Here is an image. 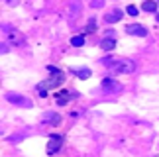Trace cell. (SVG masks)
Here are the masks:
<instances>
[{
    "instance_id": "6da1fadb",
    "label": "cell",
    "mask_w": 159,
    "mask_h": 157,
    "mask_svg": "<svg viewBox=\"0 0 159 157\" xmlns=\"http://www.w3.org/2000/svg\"><path fill=\"white\" fill-rule=\"evenodd\" d=\"M102 65H106L112 73H122V75H130L136 71V65L130 59H104Z\"/></svg>"
},
{
    "instance_id": "7a4b0ae2",
    "label": "cell",
    "mask_w": 159,
    "mask_h": 157,
    "mask_svg": "<svg viewBox=\"0 0 159 157\" xmlns=\"http://www.w3.org/2000/svg\"><path fill=\"white\" fill-rule=\"evenodd\" d=\"M126 32L132 34V35H139V38H145V35H148V29L143 26H139V24H130V26L126 28Z\"/></svg>"
},
{
    "instance_id": "3957f363",
    "label": "cell",
    "mask_w": 159,
    "mask_h": 157,
    "mask_svg": "<svg viewBox=\"0 0 159 157\" xmlns=\"http://www.w3.org/2000/svg\"><path fill=\"white\" fill-rule=\"evenodd\" d=\"M49 73H51V81H49V87H59L63 83V73L55 67H49Z\"/></svg>"
},
{
    "instance_id": "277c9868",
    "label": "cell",
    "mask_w": 159,
    "mask_h": 157,
    "mask_svg": "<svg viewBox=\"0 0 159 157\" xmlns=\"http://www.w3.org/2000/svg\"><path fill=\"white\" fill-rule=\"evenodd\" d=\"M6 100L14 102V104H20V106H30V100H26L24 96L16 94V92H6Z\"/></svg>"
},
{
    "instance_id": "5b68a950",
    "label": "cell",
    "mask_w": 159,
    "mask_h": 157,
    "mask_svg": "<svg viewBox=\"0 0 159 157\" xmlns=\"http://www.w3.org/2000/svg\"><path fill=\"white\" fill-rule=\"evenodd\" d=\"M59 147H61V136H51L49 146H47V153H55Z\"/></svg>"
},
{
    "instance_id": "8992f818",
    "label": "cell",
    "mask_w": 159,
    "mask_h": 157,
    "mask_svg": "<svg viewBox=\"0 0 159 157\" xmlns=\"http://www.w3.org/2000/svg\"><path fill=\"white\" fill-rule=\"evenodd\" d=\"M102 88H104V90H112V92H116V90H120L122 87L114 81V78H104V81H102Z\"/></svg>"
},
{
    "instance_id": "52a82bcc",
    "label": "cell",
    "mask_w": 159,
    "mask_h": 157,
    "mask_svg": "<svg viewBox=\"0 0 159 157\" xmlns=\"http://www.w3.org/2000/svg\"><path fill=\"white\" fill-rule=\"evenodd\" d=\"M120 18H122V12L116 8V10H110V12H108V14L104 16V20H106L108 24H114V22H118Z\"/></svg>"
},
{
    "instance_id": "ba28073f",
    "label": "cell",
    "mask_w": 159,
    "mask_h": 157,
    "mask_svg": "<svg viewBox=\"0 0 159 157\" xmlns=\"http://www.w3.org/2000/svg\"><path fill=\"white\" fill-rule=\"evenodd\" d=\"M100 47H102L104 51H112L114 47H116V39H114V38H106V39H102Z\"/></svg>"
},
{
    "instance_id": "9c48e42d",
    "label": "cell",
    "mask_w": 159,
    "mask_h": 157,
    "mask_svg": "<svg viewBox=\"0 0 159 157\" xmlns=\"http://www.w3.org/2000/svg\"><path fill=\"white\" fill-rule=\"evenodd\" d=\"M83 43H84V35H75V38H71V45L81 47Z\"/></svg>"
},
{
    "instance_id": "30bf717a",
    "label": "cell",
    "mask_w": 159,
    "mask_h": 157,
    "mask_svg": "<svg viewBox=\"0 0 159 157\" xmlns=\"http://www.w3.org/2000/svg\"><path fill=\"white\" fill-rule=\"evenodd\" d=\"M143 10L145 12H155L157 10V2H143Z\"/></svg>"
},
{
    "instance_id": "8fae6325",
    "label": "cell",
    "mask_w": 159,
    "mask_h": 157,
    "mask_svg": "<svg viewBox=\"0 0 159 157\" xmlns=\"http://www.w3.org/2000/svg\"><path fill=\"white\" fill-rule=\"evenodd\" d=\"M77 75L81 77V78H89V77H90V71H89V69H79Z\"/></svg>"
},
{
    "instance_id": "7c38bea8",
    "label": "cell",
    "mask_w": 159,
    "mask_h": 157,
    "mask_svg": "<svg viewBox=\"0 0 159 157\" xmlns=\"http://www.w3.org/2000/svg\"><path fill=\"white\" fill-rule=\"evenodd\" d=\"M59 96H61V98H59V104H65V102L69 100V92H61Z\"/></svg>"
},
{
    "instance_id": "4fadbf2b",
    "label": "cell",
    "mask_w": 159,
    "mask_h": 157,
    "mask_svg": "<svg viewBox=\"0 0 159 157\" xmlns=\"http://www.w3.org/2000/svg\"><path fill=\"white\" fill-rule=\"evenodd\" d=\"M94 28H96V22H94V20H90V22H89V28H87V34H93V32H94Z\"/></svg>"
},
{
    "instance_id": "5bb4252c",
    "label": "cell",
    "mask_w": 159,
    "mask_h": 157,
    "mask_svg": "<svg viewBox=\"0 0 159 157\" xmlns=\"http://www.w3.org/2000/svg\"><path fill=\"white\" fill-rule=\"evenodd\" d=\"M128 14H130V16H138V8H136V6H128Z\"/></svg>"
},
{
    "instance_id": "9a60e30c",
    "label": "cell",
    "mask_w": 159,
    "mask_h": 157,
    "mask_svg": "<svg viewBox=\"0 0 159 157\" xmlns=\"http://www.w3.org/2000/svg\"><path fill=\"white\" fill-rule=\"evenodd\" d=\"M102 4H104V0H93V6H94V8H98V6H102Z\"/></svg>"
},
{
    "instance_id": "2e32d148",
    "label": "cell",
    "mask_w": 159,
    "mask_h": 157,
    "mask_svg": "<svg viewBox=\"0 0 159 157\" xmlns=\"http://www.w3.org/2000/svg\"><path fill=\"white\" fill-rule=\"evenodd\" d=\"M157 22H159V14H157Z\"/></svg>"
}]
</instances>
